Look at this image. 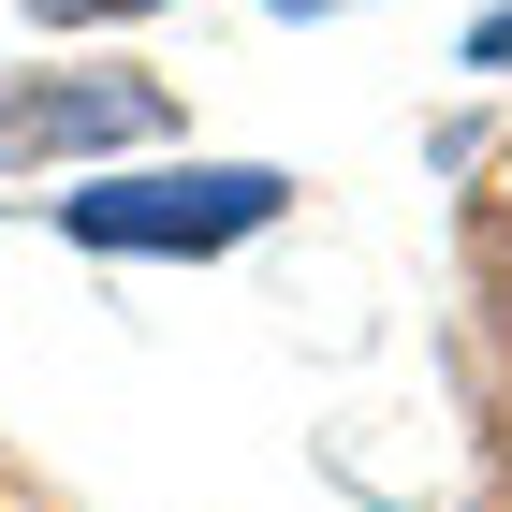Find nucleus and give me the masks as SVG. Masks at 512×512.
<instances>
[{"instance_id": "5", "label": "nucleus", "mask_w": 512, "mask_h": 512, "mask_svg": "<svg viewBox=\"0 0 512 512\" xmlns=\"http://www.w3.org/2000/svg\"><path fill=\"white\" fill-rule=\"evenodd\" d=\"M278 15H337V0H278Z\"/></svg>"}, {"instance_id": "2", "label": "nucleus", "mask_w": 512, "mask_h": 512, "mask_svg": "<svg viewBox=\"0 0 512 512\" xmlns=\"http://www.w3.org/2000/svg\"><path fill=\"white\" fill-rule=\"evenodd\" d=\"M118 132H161V103L147 88H15L0 103V147H118Z\"/></svg>"}, {"instance_id": "3", "label": "nucleus", "mask_w": 512, "mask_h": 512, "mask_svg": "<svg viewBox=\"0 0 512 512\" xmlns=\"http://www.w3.org/2000/svg\"><path fill=\"white\" fill-rule=\"evenodd\" d=\"M469 59H483V74H512V0H498V15L469 30Z\"/></svg>"}, {"instance_id": "1", "label": "nucleus", "mask_w": 512, "mask_h": 512, "mask_svg": "<svg viewBox=\"0 0 512 512\" xmlns=\"http://www.w3.org/2000/svg\"><path fill=\"white\" fill-rule=\"evenodd\" d=\"M278 205H293L278 161H161V176H74L59 235H88V249H235Z\"/></svg>"}, {"instance_id": "4", "label": "nucleus", "mask_w": 512, "mask_h": 512, "mask_svg": "<svg viewBox=\"0 0 512 512\" xmlns=\"http://www.w3.org/2000/svg\"><path fill=\"white\" fill-rule=\"evenodd\" d=\"M30 15H132V0H30Z\"/></svg>"}]
</instances>
